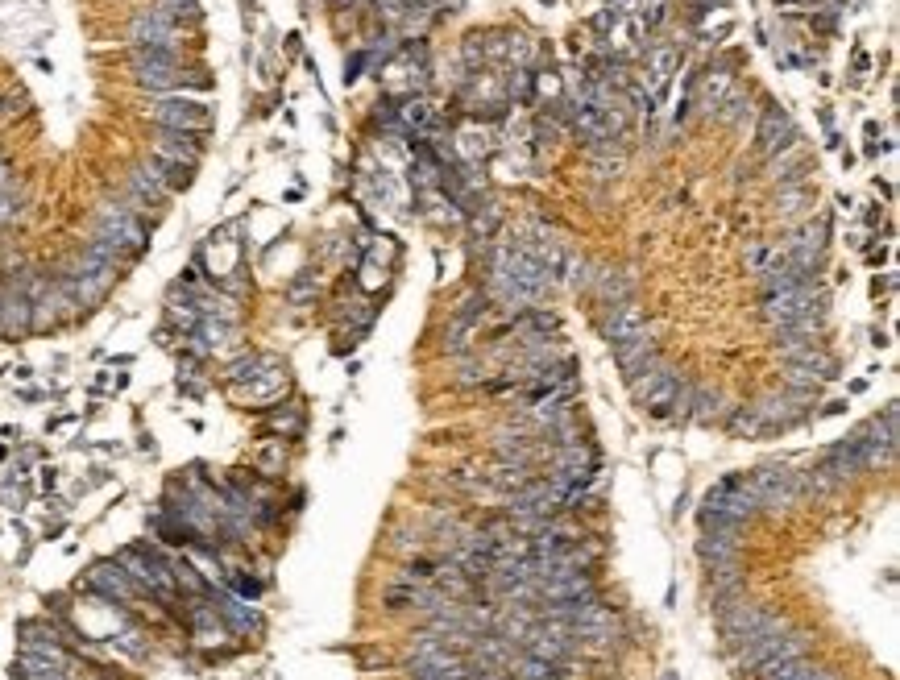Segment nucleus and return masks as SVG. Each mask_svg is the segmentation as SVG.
Masks as SVG:
<instances>
[{
	"mask_svg": "<svg viewBox=\"0 0 900 680\" xmlns=\"http://www.w3.org/2000/svg\"><path fill=\"white\" fill-rule=\"evenodd\" d=\"M13 680H79L75 668H63V664H50L42 656H30V651H21L17 664H13Z\"/></svg>",
	"mask_w": 900,
	"mask_h": 680,
	"instance_id": "dca6fc26",
	"label": "nucleus"
},
{
	"mask_svg": "<svg viewBox=\"0 0 900 680\" xmlns=\"http://www.w3.org/2000/svg\"><path fill=\"white\" fill-rule=\"evenodd\" d=\"M776 627H784V618H776V614H768L764 606H755V602H735V606H726L722 610V622H718V631L730 639V643H747V639H755V635H764V631H776Z\"/></svg>",
	"mask_w": 900,
	"mask_h": 680,
	"instance_id": "20e7f679",
	"label": "nucleus"
},
{
	"mask_svg": "<svg viewBox=\"0 0 900 680\" xmlns=\"http://www.w3.org/2000/svg\"><path fill=\"white\" fill-rule=\"evenodd\" d=\"M614 361H618V370H623L627 378L639 374V370H648L652 361H660V349H656L652 332L643 328V332H635L627 340H618V345H614Z\"/></svg>",
	"mask_w": 900,
	"mask_h": 680,
	"instance_id": "9b49d317",
	"label": "nucleus"
},
{
	"mask_svg": "<svg viewBox=\"0 0 900 680\" xmlns=\"http://www.w3.org/2000/svg\"><path fill=\"white\" fill-rule=\"evenodd\" d=\"M146 117L158 125V129H179V133H204L212 125V108L200 104V100H187V96H158Z\"/></svg>",
	"mask_w": 900,
	"mask_h": 680,
	"instance_id": "7ed1b4c3",
	"label": "nucleus"
},
{
	"mask_svg": "<svg viewBox=\"0 0 900 680\" xmlns=\"http://www.w3.org/2000/svg\"><path fill=\"white\" fill-rule=\"evenodd\" d=\"M270 428L283 432V436H299L303 432V415L299 411H278V415H270Z\"/></svg>",
	"mask_w": 900,
	"mask_h": 680,
	"instance_id": "b1692460",
	"label": "nucleus"
},
{
	"mask_svg": "<svg viewBox=\"0 0 900 680\" xmlns=\"http://www.w3.org/2000/svg\"><path fill=\"white\" fill-rule=\"evenodd\" d=\"M403 121H407L411 129H428V104H424V100H407Z\"/></svg>",
	"mask_w": 900,
	"mask_h": 680,
	"instance_id": "bb28decb",
	"label": "nucleus"
},
{
	"mask_svg": "<svg viewBox=\"0 0 900 680\" xmlns=\"http://www.w3.org/2000/svg\"><path fill=\"white\" fill-rule=\"evenodd\" d=\"M166 200H171V191H166V187L150 175V166L142 162V166H133L129 175H125V187H121V200H117V204H125V208L137 212V216H146V212H158Z\"/></svg>",
	"mask_w": 900,
	"mask_h": 680,
	"instance_id": "39448f33",
	"label": "nucleus"
},
{
	"mask_svg": "<svg viewBox=\"0 0 900 680\" xmlns=\"http://www.w3.org/2000/svg\"><path fill=\"white\" fill-rule=\"evenodd\" d=\"M730 92V75L726 71H706L701 75V92H697V108L701 112H718V104H722V96Z\"/></svg>",
	"mask_w": 900,
	"mask_h": 680,
	"instance_id": "6ab92c4d",
	"label": "nucleus"
},
{
	"mask_svg": "<svg viewBox=\"0 0 900 680\" xmlns=\"http://www.w3.org/2000/svg\"><path fill=\"white\" fill-rule=\"evenodd\" d=\"M672 374H677V370H672V365H664V361H652L648 370H639V374H631V378H627V386H631V399H635V403L643 407V403H648L652 394H656V390H660V386H664V382H668Z\"/></svg>",
	"mask_w": 900,
	"mask_h": 680,
	"instance_id": "f3484780",
	"label": "nucleus"
},
{
	"mask_svg": "<svg viewBox=\"0 0 900 680\" xmlns=\"http://www.w3.org/2000/svg\"><path fill=\"white\" fill-rule=\"evenodd\" d=\"M270 365H278V361L266 357V353H245V357H237V361L229 365V382H233V386H245L249 378H258L262 370H270Z\"/></svg>",
	"mask_w": 900,
	"mask_h": 680,
	"instance_id": "aec40b11",
	"label": "nucleus"
},
{
	"mask_svg": "<svg viewBox=\"0 0 900 680\" xmlns=\"http://www.w3.org/2000/svg\"><path fill=\"white\" fill-rule=\"evenodd\" d=\"M689 419H697V423H718V419H722V394H710V390H693Z\"/></svg>",
	"mask_w": 900,
	"mask_h": 680,
	"instance_id": "412c9836",
	"label": "nucleus"
},
{
	"mask_svg": "<svg viewBox=\"0 0 900 680\" xmlns=\"http://www.w3.org/2000/svg\"><path fill=\"white\" fill-rule=\"evenodd\" d=\"M154 154L158 158H171V162H183V166H200L204 158V141L200 133H179V129H158L154 133Z\"/></svg>",
	"mask_w": 900,
	"mask_h": 680,
	"instance_id": "1a4fd4ad",
	"label": "nucleus"
},
{
	"mask_svg": "<svg viewBox=\"0 0 900 680\" xmlns=\"http://www.w3.org/2000/svg\"><path fill=\"white\" fill-rule=\"evenodd\" d=\"M747 486H751L759 510H772V515H780V510L805 502L801 498V486H797V473L784 469V465H764V469L747 473Z\"/></svg>",
	"mask_w": 900,
	"mask_h": 680,
	"instance_id": "f03ea898",
	"label": "nucleus"
},
{
	"mask_svg": "<svg viewBox=\"0 0 900 680\" xmlns=\"http://www.w3.org/2000/svg\"><path fill=\"white\" fill-rule=\"evenodd\" d=\"M179 30H183L179 21H171L158 9H146L129 21V46H179Z\"/></svg>",
	"mask_w": 900,
	"mask_h": 680,
	"instance_id": "6e6552de",
	"label": "nucleus"
},
{
	"mask_svg": "<svg viewBox=\"0 0 900 680\" xmlns=\"http://www.w3.org/2000/svg\"><path fill=\"white\" fill-rule=\"evenodd\" d=\"M283 461H287L283 444H270V448H262V452H258V469H262L266 477H274L278 469H283Z\"/></svg>",
	"mask_w": 900,
	"mask_h": 680,
	"instance_id": "393cba45",
	"label": "nucleus"
},
{
	"mask_svg": "<svg viewBox=\"0 0 900 680\" xmlns=\"http://www.w3.org/2000/svg\"><path fill=\"white\" fill-rule=\"evenodd\" d=\"M772 258H776V249H772V245H751L743 262H747V270H751V274H764Z\"/></svg>",
	"mask_w": 900,
	"mask_h": 680,
	"instance_id": "a878e982",
	"label": "nucleus"
},
{
	"mask_svg": "<svg viewBox=\"0 0 900 680\" xmlns=\"http://www.w3.org/2000/svg\"><path fill=\"white\" fill-rule=\"evenodd\" d=\"M154 9H158V13H166L171 21H179V25H187V21L200 17V0H158Z\"/></svg>",
	"mask_w": 900,
	"mask_h": 680,
	"instance_id": "5701e85b",
	"label": "nucleus"
},
{
	"mask_svg": "<svg viewBox=\"0 0 900 680\" xmlns=\"http://www.w3.org/2000/svg\"><path fill=\"white\" fill-rule=\"evenodd\" d=\"M25 108H30V104H25V96H0V117H5V121L21 117Z\"/></svg>",
	"mask_w": 900,
	"mask_h": 680,
	"instance_id": "cd10ccee",
	"label": "nucleus"
},
{
	"mask_svg": "<svg viewBox=\"0 0 900 680\" xmlns=\"http://www.w3.org/2000/svg\"><path fill=\"white\" fill-rule=\"evenodd\" d=\"M88 589L100 593V598L112 602V606H133L137 598H142V593H137V585L125 577V569H121L117 560H100V564H92Z\"/></svg>",
	"mask_w": 900,
	"mask_h": 680,
	"instance_id": "0eeeda50",
	"label": "nucleus"
},
{
	"mask_svg": "<svg viewBox=\"0 0 900 680\" xmlns=\"http://www.w3.org/2000/svg\"><path fill=\"white\" fill-rule=\"evenodd\" d=\"M826 237H830V229H826V220H818V224H805V229H797L789 241H784V253H789L793 262H801V266H813L818 270L822 266V253H826Z\"/></svg>",
	"mask_w": 900,
	"mask_h": 680,
	"instance_id": "9d476101",
	"label": "nucleus"
},
{
	"mask_svg": "<svg viewBox=\"0 0 900 680\" xmlns=\"http://www.w3.org/2000/svg\"><path fill=\"white\" fill-rule=\"evenodd\" d=\"M643 328H648V320H643V311L635 307V299H631V303H614V307H606L602 332H606L610 345H618V340H627V336H635V332H643Z\"/></svg>",
	"mask_w": 900,
	"mask_h": 680,
	"instance_id": "ddd939ff",
	"label": "nucleus"
},
{
	"mask_svg": "<svg viewBox=\"0 0 900 680\" xmlns=\"http://www.w3.org/2000/svg\"><path fill=\"white\" fill-rule=\"evenodd\" d=\"M726 428L735 432V436H764L755 407H730V415H726Z\"/></svg>",
	"mask_w": 900,
	"mask_h": 680,
	"instance_id": "4be33fe9",
	"label": "nucleus"
},
{
	"mask_svg": "<svg viewBox=\"0 0 900 680\" xmlns=\"http://www.w3.org/2000/svg\"><path fill=\"white\" fill-rule=\"evenodd\" d=\"M664 680H672V676H664Z\"/></svg>",
	"mask_w": 900,
	"mask_h": 680,
	"instance_id": "c85d7f7f",
	"label": "nucleus"
},
{
	"mask_svg": "<svg viewBox=\"0 0 900 680\" xmlns=\"http://www.w3.org/2000/svg\"><path fill=\"white\" fill-rule=\"evenodd\" d=\"M146 166H150V175H154L166 191H171V195H175V191H187V187H191V175H195L191 166L171 162V158H158V154H150V162H146Z\"/></svg>",
	"mask_w": 900,
	"mask_h": 680,
	"instance_id": "a211bd4d",
	"label": "nucleus"
},
{
	"mask_svg": "<svg viewBox=\"0 0 900 680\" xmlns=\"http://www.w3.org/2000/svg\"><path fill=\"white\" fill-rule=\"evenodd\" d=\"M241 399H253V403H274V399H283V390H287V374H283V365H270V370H262L258 378H249L245 386H233Z\"/></svg>",
	"mask_w": 900,
	"mask_h": 680,
	"instance_id": "4468645a",
	"label": "nucleus"
},
{
	"mask_svg": "<svg viewBox=\"0 0 900 680\" xmlns=\"http://www.w3.org/2000/svg\"><path fill=\"white\" fill-rule=\"evenodd\" d=\"M96 237H104L112 249H121L133 262L137 253H146V245H150V224H146V216H137L125 204L112 200V204L96 208Z\"/></svg>",
	"mask_w": 900,
	"mask_h": 680,
	"instance_id": "f257e3e1",
	"label": "nucleus"
},
{
	"mask_svg": "<svg viewBox=\"0 0 900 680\" xmlns=\"http://www.w3.org/2000/svg\"><path fill=\"white\" fill-rule=\"evenodd\" d=\"M216 618H220V627L224 631H237V635H249V631H258L262 627V618L249 610V602L245 598H216Z\"/></svg>",
	"mask_w": 900,
	"mask_h": 680,
	"instance_id": "2eb2a0df",
	"label": "nucleus"
},
{
	"mask_svg": "<svg viewBox=\"0 0 900 680\" xmlns=\"http://www.w3.org/2000/svg\"><path fill=\"white\" fill-rule=\"evenodd\" d=\"M697 556H701V564H706V569H735V564H739V535L701 531Z\"/></svg>",
	"mask_w": 900,
	"mask_h": 680,
	"instance_id": "f8f14e48",
	"label": "nucleus"
},
{
	"mask_svg": "<svg viewBox=\"0 0 900 680\" xmlns=\"http://www.w3.org/2000/svg\"><path fill=\"white\" fill-rule=\"evenodd\" d=\"M801 141V133H797V125H793V117L784 108H764V117H759V129H755V150L764 154V158H776V154H784V150H793Z\"/></svg>",
	"mask_w": 900,
	"mask_h": 680,
	"instance_id": "423d86ee",
	"label": "nucleus"
}]
</instances>
